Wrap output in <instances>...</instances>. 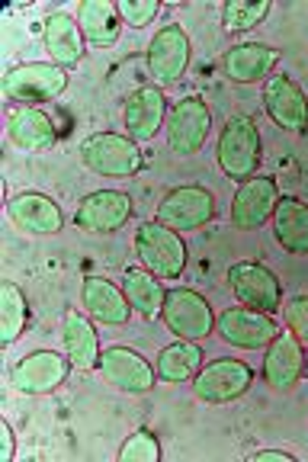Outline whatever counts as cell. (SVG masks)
<instances>
[{"mask_svg": "<svg viewBox=\"0 0 308 462\" xmlns=\"http://www.w3.org/2000/svg\"><path fill=\"white\" fill-rule=\"evenodd\" d=\"M215 158H219V167L229 180L241 183L257 173L260 161H264V142H260V129L251 116H231L222 125Z\"/></svg>", "mask_w": 308, "mask_h": 462, "instance_id": "cell-1", "label": "cell"}, {"mask_svg": "<svg viewBox=\"0 0 308 462\" xmlns=\"http://www.w3.org/2000/svg\"><path fill=\"white\" fill-rule=\"evenodd\" d=\"M80 161L97 177H113V180L135 177L145 164L138 144L129 135H119V132H94V135H87L80 142Z\"/></svg>", "mask_w": 308, "mask_h": 462, "instance_id": "cell-2", "label": "cell"}, {"mask_svg": "<svg viewBox=\"0 0 308 462\" xmlns=\"http://www.w3.org/2000/svg\"><path fill=\"white\" fill-rule=\"evenodd\" d=\"M135 254L142 267H148L158 280H180L187 270V245L180 238V231L161 225L158 218L138 225Z\"/></svg>", "mask_w": 308, "mask_h": 462, "instance_id": "cell-3", "label": "cell"}, {"mask_svg": "<svg viewBox=\"0 0 308 462\" xmlns=\"http://www.w3.org/2000/svg\"><path fill=\"white\" fill-rule=\"evenodd\" d=\"M71 84L65 68H58L55 61H26L16 65L4 74V97L20 106H36V103H49L61 97Z\"/></svg>", "mask_w": 308, "mask_h": 462, "instance_id": "cell-4", "label": "cell"}, {"mask_svg": "<svg viewBox=\"0 0 308 462\" xmlns=\"http://www.w3.org/2000/svg\"><path fill=\"white\" fill-rule=\"evenodd\" d=\"M190 58H193V42H190L187 29L180 23H167L154 32L148 45V74L154 87H173L183 80L190 68Z\"/></svg>", "mask_w": 308, "mask_h": 462, "instance_id": "cell-5", "label": "cell"}, {"mask_svg": "<svg viewBox=\"0 0 308 462\" xmlns=\"http://www.w3.org/2000/svg\"><path fill=\"white\" fill-rule=\"evenodd\" d=\"M161 321L167 325V331L177 334L180 340H206L215 331V311L209 305V299L202 292L190 286L167 289L164 311Z\"/></svg>", "mask_w": 308, "mask_h": 462, "instance_id": "cell-6", "label": "cell"}, {"mask_svg": "<svg viewBox=\"0 0 308 462\" xmlns=\"http://www.w3.org/2000/svg\"><path fill=\"white\" fill-rule=\"evenodd\" d=\"M164 132H167V144H171L173 154H180V158L200 154L209 132H212V113H209L206 100L190 94L173 103V106L167 109Z\"/></svg>", "mask_w": 308, "mask_h": 462, "instance_id": "cell-7", "label": "cell"}, {"mask_svg": "<svg viewBox=\"0 0 308 462\" xmlns=\"http://www.w3.org/2000/svg\"><path fill=\"white\" fill-rule=\"evenodd\" d=\"M254 385V369L231 356L202 363V369L193 375V395L206 404H229L238 402L244 392Z\"/></svg>", "mask_w": 308, "mask_h": 462, "instance_id": "cell-8", "label": "cell"}, {"mask_svg": "<svg viewBox=\"0 0 308 462\" xmlns=\"http://www.w3.org/2000/svg\"><path fill=\"white\" fill-rule=\"evenodd\" d=\"M71 360L68 354H55V350H33V354L20 356L10 366V385L23 395H51L55 389L68 383L71 375Z\"/></svg>", "mask_w": 308, "mask_h": 462, "instance_id": "cell-9", "label": "cell"}, {"mask_svg": "<svg viewBox=\"0 0 308 462\" xmlns=\"http://www.w3.org/2000/svg\"><path fill=\"white\" fill-rule=\"evenodd\" d=\"M158 218L161 225L173 231H196L215 218V193L200 183H183L173 187L164 199L158 202Z\"/></svg>", "mask_w": 308, "mask_h": 462, "instance_id": "cell-10", "label": "cell"}, {"mask_svg": "<svg viewBox=\"0 0 308 462\" xmlns=\"http://www.w3.org/2000/svg\"><path fill=\"white\" fill-rule=\"evenodd\" d=\"M229 282H231V292L241 305L247 309H257V311H280L283 305V282L280 276L273 273L270 267L257 263V260H238L229 267Z\"/></svg>", "mask_w": 308, "mask_h": 462, "instance_id": "cell-11", "label": "cell"}, {"mask_svg": "<svg viewBox=\"0 0 308 462\" xmlns=\"http://www.w3.org/2000/svg\"><path fill=\"white\" fill-rule=\"evenodd\" d=\"M215 334L238 350H266V344L280 334V325L266 311L238 305V309H225L222 315H215Z\"/></svg>", "mask_w": 308, "mask_h": 462, "instance_id": "cell-12", "label": "cell"}, {"mask_svg": "<svg viewBox=\"0 0 308 462\" xmlns=\"http://www.w3.org/2000/svg\"><path fill=\"white\" fill-rule=\"evenodd\" d=\"M280 196V183L266 173H254L251 180H241L235 189V199H231V225L238 231H257L260 225L273 218Z\"/></svg>", "mask_w": 308, "mask_h": 462, "instance_id": "cell-13", "label": "cell"}, {"mask_svg": "<svg viewBox=\"0 0 308 462\" xmlns=\"http://www.w3.org/2000/svg\"><path fill=\"white\" fill-rule=\"evenodd\" d=\"M135 212L129 193L122 189H97V193H87L78 202V212H74V225L80 231H90V235H113V231L126 228Z\"/></svg>", "mask_w": 308, "mask_h": 462, "instance_id": "cell-14", "label": "cell"}, {"mask_svg": "<svg viewBox=\"0 0 308 462\" xmlns=\"http://www.w3.org/2000/svg\"><path fill=\"white\" fill-rule=\"evenodd\" d=\"M100 375L107 379L113 389L129 392V395H145V392L154 389L158 383V369L151 366L138 350H129V346H107L100 354Z\"/></svg>", "mask_w": 308, "mask_h": 462, "instance_id": "cell-15", "label": "cell"}, {"mask_svg": "<svg viewBox=\"0 0 308 462\" xmlns=\"http://www.w3.org/2000/svg\"><path fill=\"white\" fill-rule=\"evenodd\" d=\"M264 109L280 129L295 135L308 132V97L286 74H270L264 80Z\"/></svg>", "mask_w": 308, "mask_h": 462, "instance_id": "cell-16", "label": "cell"}, {"mask_svg": "<svg viewBox=\"0 0 308 462\" xmlns=\"http://www.w3.org/2000/svg\"><path fill=\"white\" fill-rule=\"evenodd\" d=\"M167 97L161 87L145 84L138 90H132L126 109H122V125H126V135L135 144H145L158 135L167 123Z\"/></svg>", "mask_w": 308, "mask_h": 462, "instance_id": "cell-17", "label": "cell"}, {"mask_svg": "<svg viewBox=\"0 0 308 462\" xmlns=\"http://www.w3.org/2000/svg\"><path fill=\"white\" fill-rule=\"evenodd\" d=\"M305 375V346L293 331H280L266 344L264 356V383L273 392H289Z\"/></svg>", "mask_w": 308, "mask_h": 462, "instance_id": "cell-18", "label": "cell"}, {"mask_svg": "<svg viewBox=\"0 0 308 462\" xmlns=\"http://www.w3.org/2000/svg\"><path fill=\"white\" fill-rule=\"evenodd\" d=\"M7 218L20 231H26V235H42V238L45 235H58V231L65 228V212H61V206H58L51 196L36 193V189L10 196Z\"/></svg>", "mask_w": 308, "mask_h": 462, "instance_id": "cell-19", "label": "cell"}, {"mask_svg": "<svg viewBox=\"0 0 308 462\" xmlns=\"http://www.w3.org/2000/svg\"><path fill=\"white\" fill-rule=\"evenodd\" d=\"M80 305L97 325L107 328H122L129 325L132 305L126 299V289L116 286L107 276H87L84 286H80Z\"/></svg>", "mask_w": 308, "mask_h": 462, "instance_id": "cell-20", "label": "cell"}, {"mask_svg": "<svg viewBox=\"0 0 308 462\" xmlns=\"http://www.w3.org/2000/svg\"><path fill=\"white\" fill-rule=\"evenodd\" d=\"M42 39H45V49H49L51 61L58 68H78L84 61V51H87V39L80 32V23L78 16L65 14V10H55V14L45 16L42 23Z\"/></svg>", "mask_w": 308, "mask_h": 462, "instance_id": "cell-21", "label": "cell"}, {"mask_svg": "<svg viewBox=\"0 0 308 462\" xmlns=\"http://www.w3.org/2000/svg\"><path fill=\"white\" fill-rule=\"evenodd\" d=\"M61 340H65V354L74 369L90 373V369L100 366V334H97L94 318L87 311L68 309L61 315Z\"/></svg>", "mask_w": 308, "mask_h": 462, "instance_id": "cell-22", "label": "cell"}, {"mask_svg": "<svg viewBox=\"0 0 308 462\" xmlns=\"http://www.w3.org/2000/svg\"><path fill=\"white\" fill-rule=\"evenodd\" d=\"M7 135L20 152H49L58 142V129L51 116L39 106H14L7 116Z\"/></svg>", "mask_w": 308, "mask_h": 462, "instance_id": "cell-23", "label": "cell"}, {"mask_svg": "<svg viewBox=\"0 0 308 462\" xmlns=\"http://www.w3.org/2000/svg\"><path fill=\"white\" fill-rule=\"evenodd\" d=\"M280 65V51L264 42H241L231 45L225 55V74L231 84H257L273 74V68Z\"/></svg>", "mask_w": 308, "mask_h": 462, "instance_id": "cell-24", "label": "cell"}, {"mask_svg": "<svg viewBox=\"0 0 308 462\" xmlns=\"http://www.w3.org/2000/svg\"><path fill=\"white\" fill-rule=\"evenodd\" d=\"M270 222L273 238L283 251L308 257V202H302L299 196H280Z\"/></svg>", "mask_w": 308, "mask_h": 462, "instance_id": "cell-25", "label": "cell"}, {"mask_svg": "<svg viewBox=\"0 0 308 462\" xmlns=\"http://www.w3.org/2000/svg\"><path fill=\"white\" fill-rule=\"evenodd\" d=\"M78 23H80V32L90 45L97 49H109V45L119 42L122 36V16L119 7L109 4V0H84L78 7Z\"/></svg>", "mask_w": 308, "mask_h": 462, "instance_id": "cell-26", "label": "cell"}, {"mask_svg": "<svg viewBox=\"0 0 308 462\" xmlns=\"http://www.w3.org/2000/svg\"><path fill=\"white\" fill-rule=\"evenodd\" d=\"M122 289H126V299H129L135 315L148 318V321L161 318L167 289L161 286V280L151 273L148 267H142V263H138V267H126V273H122Z\"/></svg>", "mask_w": 308, "mask_h": 462, "instance_id": "cell-27", "label": "cell"}, {"mask_svg": "<svg viewBox=\"0 0 308 462\" xmlns=\"http://www.w3.org/2000/svg\"><path fill=\"white\" fill-rule=\"evenodd\" d=\"M161 383H193V375L202 369V346L200 340H173L154 360Z\"/></svg>", "mask_w": 308, "mask_h": 462, "instance_id": "cell-28", "label": "cell"}, {"mask_svg": "<svg viewBox=\"0 0 308 462\" xmlns=\"http://www.w3.org/2000/svg\"><path fill=\"white\" fill-rule=\"evenodd\" d=\"M29 325V299L16 282H0V344L14 346Z\"/></svg>", "mask_w": 308, "mask_h": 462, "instance_id": "cell-29", "label": "cell"}, {"mask_svg": "<svg viewBox=\"0 0 308 462\" xmlns=\"http://www.w3.org/2000/svg\"><path fill=\"white\" fill-rule=\"evenodd\" d=\"M270 0H229L222 7V26L225 32H247V29L260 26L270 16Z\"/></svg>", "mask_w": 308, "mask_h": 462, "instance_id": "cell-30", "label": "cell"}, {"mask_svg": "<svg viewBox=\"0 0 308 462\" xmlns=\"http://www.w3.org/2000/svg\"><path fill=\"white\" fill-rule=\"evenodd\" d=\"M119 462H158L161 459V443H158V433L151 430V427H138L132 430L119 447Z\"/></svg>", "mask_w": 308, "mask_h": 462, "instance_id": "cell-31", "label": "cell"}, {"mask_svg": "<svg viewBox=\"0 0 308 462\" xmlns=\"http://www.w3.org/2000/svg\"><path fill=\"white\" fill-rule=\"evenodd\" d=\"M116 7H119L122 23H126V26H132V29L151 26V23L158 20V14H161L158 0H119Z\"/></svg>", "mask_w": 308, "mask_h": 462, "instance_id": "cell-32", "label": "cell"}, {"mask_svg": "<svg viewBox=\"0 0 308 462\" xmlns=\"http://www.w3.org/2000/svg\"><path fill=\"white\" fill-rule=\"evenodd\" d=\"M286 331L299 337V344L308 350V296H295L286 305Z\"/></svg>", "mask_w": 308, "mask_h": 462, "instance_id": "cell-33", "label": "cell"}, {"mask_svg": "<svg viewBox=\"0 0 308 462\" xmlns=\"http://www.w3.org/2000/svg\"><path fill=\"white\" fill-rule=\"evenodd\" d=\"M16 456V437H14V427L10 420H0V459L10 462Z\"/></svg>", "mask_w": 308, "mask_h": 462, "instance_id": "cell-34", "label": "cell"}, {"mask_svg": "<svg viewBox=\"0 0 308 462\" xmlns=\"http://www.w3.org/2000/svg\"><path fill=\"white\" fill-rule=\"evenodd\" d=\"M251 459L254 462H295V456L286 453V449H257Z\"/></svg>", "mask_w": 308, "mask_h": 462, "instance_id": "cell-35", "label": "cell"}, {"mask_svg": "<svg viewBox=\"0 0 308 462\" xmlns=\"http://www.w3.org/2000/svg\"><path fill=\"white\" fill-rule=\"evenodd\" d=\"M305 375H308V354H305Z\"/></svg>", "mask_w": 308, "mask_h": 462, "instance_id": "cell-36", "label": "cell"}]
</instances>
